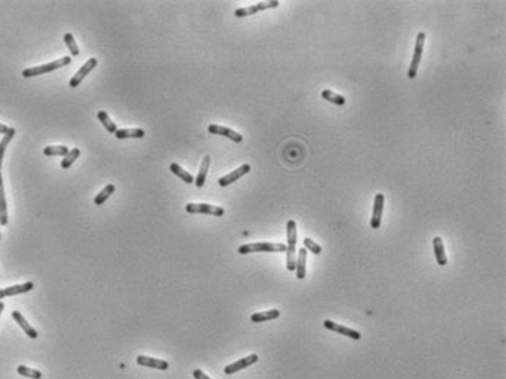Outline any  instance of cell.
<instances>
[{
    "instance_id": "cell-27",
    "label": "cell",
    "mask_w": 506,
    "mask_h": 379,
    "mask_svg": "<svg viewBox=\"0 0 506 379\" xmlns=\"http://www.w3.org/2000/svg\"><path fill=\"white\" fill-rule=\"evenodd\" d=\"M44 156H66L69 148L66 146H47L43 150Z\"/></svg>"
},
{
    "instance_id": "cell-24",
    "label": "cell",
    "mask_w": 506,
    "mask_h": 379,
    "mask_svg": "<svg viewBox=\"0 0 506 379\" xmlns=\"http://www.w3.org/2000/svg\"><path fill=\"white\" fill-rule=\"evenodd\" d=\"M17 134V129L15 128H9V132L3 135L2 141H0V168H2V163H3V157H5V151H6V147L9 146V143L12 141V138L15 137Z\"/></svg>"
},
{
    "instance_id": "cell-11",
    "label": "cell",
    "mask_w": 506,
    "mask_h": 379,
    "mask_svg": "<svg viewBox=\"0 0 506 379\" xmlns=\"http://www.w3.org/2000/svg\"><path fill=\"white\" fill-rule=\"evenodd\" d=\"M323 325H324V328H327L329 331L338 332V334L345 335V337H349V338H352V339H361V334H360L358 331L351 329V328H346V326H344V325H339V323H336V322H333V320H329V319H327V320L323 322Z\"/></svg>"
},
{
    "instance_id": "cell-30",
    "label": "cell",
    "mask_w": 506,
    "mask_h": 379,
    "mask_svg": "<svg viewBox=\"0 0 506 379\" xmlns=\"http://www.w3.org/2000/svg\"><path fill=\"white\" fill-rule=\"evenodd\" d=\"M63 42L66 43V46H68V49H69V52H71L72 56H78V55H80L78 44H77V42H75V39H74V36H72L71 33H66V34L63 36Z\"/></svg>"
},
{
    "instance_id": "cell-3",
    "label": "cell",
    "mask_w": 506,
    "mask_h": 379,
    "mask_svg": "<svg viewBox=\"0 0 506 379\" xmlns=\"http://www.w3.org/2000/svg\"><path fill=\"white\" fill-rule=\"evenodd\" d=\"M71 58L69 56H65V58H61L55 62H49V63H44V65H40V66H34V68H28V69H24L22 71V77L25 78H31V77H37V75H43V74H49L52 71H56L62 66H66L71 63Z\"/></svg>"
},
{
    "instance_id": "cell-7",
    "label": "cell",
    "mask_w": 506,
    "mask_h": 379,
    "mask_svg": "<svg viewBox=\"0 0 506 379\" xmlns=\"http://www.w3.org/2000/svg\"><path fill=\"white\" fill-rule=\"evenodd\" d=\"M97 66V59L96 58H91V59H88L78 71H77V74L71 78V81H69V87H72V88H75V87H78L81 83H82V80L94 69Z\"/></svg>"
},
{
    "instance_id": "cell-1",
    "label": "cell",
    "mask_w": 506,
    "mask_h": 379,
    "mask_svg": "<svg viewBox=\"0 0 506 379\" xmlns=\"http://www.w3.org/2000/svg\"><path fill=\"white\" fill-rule=\"evenodd\" d=\"M286 269L294 272L297 266V222L294 219H289L286 224Z\"/></svg>"
},
{
    "instance_id": "cell-15",
    "label": "cell",
    "mask_w": 506,
    "mask_h": 379,
    "mask_svg": "<svg viewBox=\"0 0 506 379\" xmlns=\"http://www.w3.org/2000/svg\"><path fill=\"white\" fill-rule=\"evenodd\" d=\"M0 225H8V205L5 197V185L2 178V168H0Z\"/></svg>"
},
{
    "instance_id": "cell-16",
    "label": "cell",
    "mask_w": 506,
    "mask_h": 379,
    "mask_svg": "<svg viewBox=\"0 0 506 379\" xmlns=\"http://www.w3.org/2000/svg\"><path fill=\"white\" fill-rule=\"evenodd\" d=\"M12 317L15 319V322H17V323H18V325H20V326L24 329V332H25V334H27L30 338L36 339V338L39 337L37 331H36V329H34V328H33V326H31V325L27 322V319H25V317H24V316H22V315H21L18 310H14V312H12Z\"/></svg>"
},
{
    "instance_id": "cell-22",
    "label": "cell",
    "mask_w": 506,
    "mask_h": 379,
    "mask_svg": "<svg viewBox=\"0 0 506 379\" xmlns=\"http://www.w3.org/2000/svg\"><path fill=\"white\" fill-rule=\"evenodd\" d=\"M169 169H170V172L172 173H175L178 178H181L183 182H186V184H192L195 179H194V176L189 173V172H186L181 165H178V163H170V166H169Z\"/></svg>"
},
{
    "instance_id": "cell-35",
    "label": "cell",
    "mask_w": 506,
    "mask_h": 379,
    "mask_svg": "<svg viewBox=\"0 0 506 379\" xmlns=\"http://www.w3.org/2000/svg\"><path fill=\"white\" fill-rule=\"evenodd\" d=\"M0 238H2V234H0Z\"/></svg>"
},
{
    "instance_id": "cell-8",
    "label": "cell",
    "mask_w": 506,
    "mask_h": 379,
    "mask_svg": "<svg viewBox=\"0 0 506 379\" xmlns=\"http://www.w3.org/2000/svg\"><path fill=\"white\" fill-rule=\"evenodd\" d=\"M383 209H385V196L376 194L374 197V205H373V215H371V221H370V227L373 230H377L382 224V216H383Z\"/></svg>"
},
{
    "instance_id": "cell-19",
    "label": "cell",
    "mask_w": 506,
    "mask_h": 379,
    "mask_svg": "<svg viewBox=\"0 0 506 379\" xmlns=\"http://www.w3.org/2000/svg\"><path fill=\"white\" fill-rule=\"evenodd\" d=\"M433 249H434V256L436 260L440 266H445L447 263V257H446V252H445V246H443V240L440 237H434L433 240Z\"/></svg>"
},
{
    "instance_id": "cell-23",
    "label": "cell",
    "mask_w": 506,
    "mask_h": 379,
    "mask_svg": "<svg viewBox=\"0 0 506 379\" xmlns=\"http://www.w3.org/2000/svg\"><path fill=\"white\" fill-rule=\"evenodd\" d=\"M115 190H116V188H115V185H113V184H107V185H106V187L101 190V191H100V193H99V194L94 197V205L101 206V205H103V203H104V202H106V200H107V199H109V197H110L113 193H115Z\"/></svg>"
},
{
    "instance_id": "cell-26",
    "label": "cell",
    "mask_w": 506,
    "mask_h": 379,
    "mask_svg": "<svg viewBox=\"0 0 506 379\" xmlns=\"http://www.w3.org/2000/svg\"><path fill=\"white\" fill-rule=\"evenodd\" d=\"M322 97H323L324 100L333 103V105H338V106H342V105H345V102H346V99H345L344 96L336 94V93H333L332 90H327V88L322 91Z\"/></svg>"
},
{
    "instance_id": "cell-28",
    "label": "cell",
    "mask_w": 506,
    "mask_h": 379,
    "mask_svg": "<svg viewBox=\"0 0 506 379\" xmlns=\"http://www.w3.org/2000/svg\"><path fill=\"white\" fill-rule=\"evenodd\" d=\"M17 372H18L20 375H22V376H25V378H31V379H41V376H43V373H41L40 370L27 367V366H24V364H20V366L17 367Z\"/></svg>"
},
{
    "instance_id": "cell-32",
    "label": "cell",
    "mask_w": 506,
    "mask_h": 379,
    "mask_svg": "<svg viewBox=\"0 0 506 379\" xmlns=\"http://www.w3.org/2000/svg\"><path fill=\"white\" fill-rule=\"evenodd\" d=\"M192 375H194L195 379H210V378H208L202 370H200V369H195V370L192 372Z\"/></svg>"
},
{
    "instance_id": "cell-25",
    "label": "cell",
    "mask_w": 506,
    "mask_h": 379,
    "mask_svg": "<svg viewBox=\"0 0 506 379\" xmlns=\"http://www.w3.org/2000/svg\"><path fill=\"white\" fill-rule=\"evenodd\" d=\"M97 118H99V121L101 122V125L106 128V131L107 132H110V134H115L116 131H118V126H116V124L110 119V116L104 112V110H100L99 113H97Z\"/></svg>"
},
{
    "instance_id": "cell-20",
    "label": "cell",
    "mask_w": 506,
    "mask_h": 379,
    "mask_svg": "<svg viewBox=\"0 0 506 379\" xmlns=\"http://www.w3.org/2000/svg\"><path fill=\"white\" fill-rule=\"evenodd\" d=\"M210 162H211V157L210 156H204L202 157V162L200 165V170H198V175L195 178V185L198 188H201L204 184H205V178H207V173H208V168H210Z\"/></svg>"
},
{
    "instance_id": "cell-6",
    "label": "cell",
    "mask_w": 506,
    "mask_h": 379,
    "mask_svg": "<svg viewBox=\"0 0 506 379\" xmlns=\"http://www.w3.org/2000/svg\"><path fill=\"white\" fill-rule=\"evenodd\" d=\"M281 3L278 2V0H272V2H260L257 5H252V6H248V8H239L235 11V17L238 18H243V17H249V15H254L260 11H266V9H275L278 8Z\"/></svg>"
},
{
    "instance_id": "cell-33",
    "label": "cell",
    "mask_w": 506,
    "mask_h": 379,
    "mask_svg": "<svg viewBox=\"0 0 506 379\" xmlns=\"http://www.w3.org/2000/svg\"><path fill=\"white\" fill-rule=\"evenodd\" d=\"M9 132V128L3 124H0V134H8Z\"/></svg>"
},
{
    "instance_id": "cell-4",
    "label": "cell",
    "mask_w": 506,
    "mask_h": 379,
    "mask_svg": "<svg viewBox=\"0 0 506 379\" xmlns=\"http://www.w3.org/2000/svg\"><path fill=\"white\" fill-rule=\"evenodd\" d=\"M424 42H425V33H418L417 40H415V47H414V56L411 59V65L408 69V78H415L418 72V66L423 58V49H424Z\"/></svg>"
},
{
    "instance_id": "cell-5",
    "label": "cell",
    "mask_w": 506,
    "mask_h": 379,
    "mask_svg": "<svg viewBox=\"0 0 506 379\" xmlns=\"http://www.w3.org/2000/svg\"><path fill=\"white\" fill-rule=\"evenodd\" d=\"M185 211L188 213H204V215H211V216H223L224 209L220 206L214 205H207V203H188Z\"/></svg>"
},
{
    "instance_id": "cell-34",
    "label": "cell",
    "mask_w": 506,
    "mask_h": 379,
    "mask_svg": "<svg viewBox=\"0 0 506 379\" xmlns=\"http://www.w3.org/2000/svg\"><path fill=\"white\" fill-rule=\"evenodd\" d=\"M3 309H5V303H3V301H0V316H2Z\"/></svg>"
},
{
    "instance_id": "cell-29",
    "label": "cell",
    "mask_w": 506,
    "mask_h": 379,
    "mask_svg": "<svg viewBox=\"0 0 506 379\" xmlns=\"http://www.w3.org/2000/svg\"><path fill=\"white\" fill-rule=\"evenodd\" d=\"M80 154H81V151H80V148H72V150H69V153L62 159V162H61V166L63 168V169H68V168H71L72 165H74V162L80 157Z\"/></svg>"
},
{
    "instance_id": "cell-10",
    "label": "cell",
    "mask_w": 506,
    "mask_h": 379,
    "mask_svg": "<svg viewBox=\"0 0 506 379\" xmlns=\"http://www.w3.org/2000/svg\"><path fill=\"white\" fill-rule=\"evenodd\" d=\"M257 361H259V356H257V354H249V356L242 357L241 360H238V361H235V363H232V364H227V366L224 367V373H226V375H232V373H235V372H239V370H242V369H246L248 366L254 364V363H257Z\"/></svg>"
},
{
    "instance_id": "cell-18",
    "label": "cell",
    "mask_w": 506,
    "mask_h": 379,
    "mask_svg": "<svg viewBox=\"0 0 506 379\" xmlns=\"http://www.w3.org/2000/svg\"><path fill=\"white\" fill-rule=\"evenodd\" d=\"M281 316V310L278 309H272V310H266V312H259V313H254L251 315V322L254 323H260V322H267V320H273V319H278Z\"/></svg>"
},
{
    "instance_id": "cell-14",
    "label": "cell",
    "mask_w": 506,
    "mask_h": 379,
    "mask_svg": "<svg viewBox=\"0 0 506 379\" xmlns=\"http://www.w3.org/2000/svg\"><path fill=\"white\" fill-rule=\"evenodd\" d=\"M33 288H34L33 282H25V284H21V285H12V287H8V288H3V290H0V300L5 298V297H12V295L28 293Z\"/></svg>"
},
{
    "instance_id": "cell-21",
    "label": "cell",
    "mask_w": 506,
    "mask_h": 379,
    "mask_svg": "<svg viewBox=\"0 0 506 379\" xmlns=\"http://www.w3.org/2000/svg\"><path fill=\"white\" fill-rule=\"evenodd\" d=\"M145 135L144 129L141 128H131V129H118L115 132V137L119 138V140H125V138H142Z\"/></svg>"
},
{
    "instance_id": "cell-9",
    "label": "cell",
    "mask_w": 506,
    "mask_h": 379,
    "mask_svg": "<svg viewBox=\"0 0 506 379\" xmlns=\"http://www.w3.org/2000/svg\"><path fill=\"white\" fill-rule=\"evenodd\" d=\"M208 132L226 137V138H229V140H232L235 143H242V140H243L242 134H239V132H236V131H233V129H230L227 126H222V125H216V124L208 125Z\"/></svg>"
},
{
    "instance_id": "cell-2",
    "label": "cell",
    "mask_w": 506,
    "mask_h": 379,
    "mask_svg": "<svg viewBox=\"0 0 506 379\" xmlns=\"http://www.w3.org/2000/svg\"><path fill=\"white\" fill-rule=\"evenodd\" d=\"M239 254L249 253H286V246L282 243H251L238 249Z\"/></svg>"
},
{
    "instance_id": "cell-31",
    "label": "cell",
    "mask_w": 506,
    "mask_h": 379,
    "mask_svg": "<svg viewBox=\"0 0 506 379\" xmlns=\"http://www.w3.org/2000/svg\"><path fill=\"white\" fill-rule=\"evenodd\" d=\"M304 249H305L307 252L314 253V254H320V253H322V247H320L317 243H314L311 238H304Z\"/></svg>"
},
{
    "instance_id": "cell-12",
    "label": "cell",
    "mask_w": 506,
    "mask_h": 379,
    "mask_svg": "<svg viewBox=\"0 0 506 379\" xmlns=\"http://www.w3.org/2000/svg\"><path fill=\"white\" fill-rule=\"evenodd\" d=\"M249 170H251V166H249L248 163H245V165L239 166L238 169L232 170L230 173L222 176V178L219 179V185H220V187H227V185L233 184L235 181H238V179H239L241 176H243L245 173H248Z\"/></svg>"
},
{
    "instance_id": "cell-17",
    "label": "cell",
    "mask_w": 506,
    "mask_h": 379,
    "mask_svg": "<svg viewBox=\"0 0 506 379\" xmlns=\"http://www.w3.org/2000/svg\"><path fill=\"white\" fill-rule=\"evenodd\" d=\"M298 252V259H297V266H295V272H297V278L298 279H304L305 275H307V250L303 247Z\"/></svg>"
},
{
    "instance_id": "cell-13",
    "label": "cell",
    "mask_w": 506,
    "mask_h": 379,
    "mask_svg": "<svg viewBox=\"0 0 506 379\" xmlns=\"http://www.w3.org/2000/svg\"><path fill=\"white\" fill-rule=\"evenodd\" d=\"M137 363L140 366H145V367H151V369H159V370H167L169 369V363L166 360H160V358H154V357H147V356H138L137 357Z\"/></svg>"
}]
</instances>
